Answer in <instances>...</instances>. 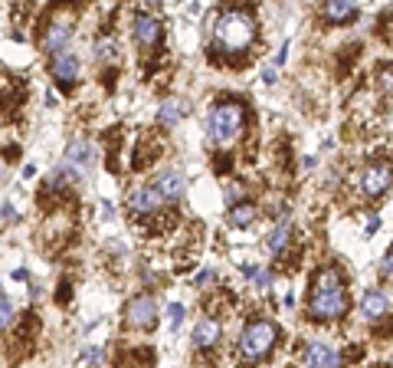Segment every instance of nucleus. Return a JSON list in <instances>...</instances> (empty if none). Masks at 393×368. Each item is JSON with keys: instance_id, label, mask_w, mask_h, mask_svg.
Masks as SVG:
<instances>
[{"instance_id": "nucleus-17", "label": "nucleus", "mask_w": 393, "mask_h": 368, "mask_svg": "<svg viewBox=\"0 0 393 368\" xmlns=\"http://www.w3.org/2000/svg\"><path fill=\"white\" fill-rule=\"evenodd\" d=\"M256 204H233V211H230V224L233 227H253L256 224Z\"/></svg>"}, {"instance_id": "nucleus-30", "label": "nucleus", "mask_w": 393, "mask_h": 368, "mask_svg": "<svg viewBox=\"0 0 393 368\" xmlns=\"http://www.w3.org/2000/svg\"><path fill=\"white\" fill-rule=\"evenodd\" d=\"M259 286H262V290H269V283H272V273H259Z\"/></svg>"}, {"instance_id": "nucleus-19", "label": "nucleus", "mask_w": 393, "mask_h": 368, "mask_svg": "<svg viewBox=\"0 0 393 368\" xmlns=\"http://www.w3.org/2000/svg\"><path fill=\"white\" fill-rule=\"evenodd\" d=\"M158 119H161V125H164V128H174L181 119H184V105H181V102H164V105H161V112H158Z\"/></svg>"}, {"instance_id": "nucleus-1", "label": "nucleus", "mask_w": 393, "mask_h": 368, "mask_svg": "<svg viewBox=\"0 0 393 368\" xmlns=\"http://www.w3.org/2000/svg\"><path fill=\"white\" fill-rule=\"evenodd\" d=\"M344 313H347V286H344L341 273L334 267H321L311 283L308 316H311V322H334Z\"/></svg>"}, {"instance_id": "nucleus-26", "label": "nucleus", "mask_w": 393, "mask_h": 368, "mask_svg": "<svg viewBox=\"0 0 393 368\" xmlns=\"http://www.w3.org/2000/svg\"><path fill=\"white\" fill-rule=\"evenodd\" d=\"M381 82L387 92H393V69H381Z\"/></svg>"}, {"instance_id": "nucleus-27", "label": "nucleus", "mask_w": 393, "mask_h": 368, "mask_svg": "<svg viewBox=\"0 0 393 368\" xmlns=\"http://www.w3.org/2000/svg\"><path fill=\"white\" fill-rule=\"evenodd\" d=\"M13 214H17V211H13V204H3V211H0V220L7 224V220H10Z\"/></svg>"}, {"instance_id": "nucleus-20", "label": "nucleus", "mask_w": 393, "mask_h": 368, "mask_svg": "<svg viewBox=\"0 0 393 368\" xmlns=\"http://www.w3.org/2000/svg\"><path fill=\"white\" fill-rule=\"evenodd\" d=\"M95 56H98V63H115L118 60V40H111V37L95 40Z\"/></svg>"}, {"instance_id": "nucleus-13", "label": "nucleus", "mask_w": 393, "mask_h": 368, "mask_svg": "<svg viewBox=\"0 0 393 368\" xmlns=\"http://www.w3.org/2000/svg\"><path fill=\"white\" fill-rule=\"evenodd\" d=\"M223 342V326L217 322V319H200L194 329V345L196 349H203V352H210V349H217V345Z\"/></svg>"}, {"instance_id": "nucleus-24", "label": "nucleus", "mask_w": 393, "mask_h": 368, "mask_svg": "<svg viewBox=\"0 0 393 368\" xmlns=\"http://www.w3.org/2000/svg\"><path fill=\"white\" fill-rule=\"evenodd\" d=\"M239 198H243V184H230V191H226V204H239Z\"/></svg>"}, {"instance_id": "nucleus-12", "label": "nucleus", "mask_w": 393, "mask_h": 368, "mask_svg": "<svg viewBox=\"0 0 393 368\" xmlns=\"http://www.w3.org/2000/svg\"><path fill=\"white\" fill-rule=\"evenodd\" d=\"M302 362H305V365H341L344 358H341V352L328 342H308L305 352H302Z\"/></svg>"}, {"instance_id": "nucleus-21", "label": "nucleus", "mask_w": 393, "mask_h": 368, "mask_svg": "<svg viewBox=\"0 0 393 368\" xmlns=\"http://www.w3.org/2000/svg\"><path fill=\"white\" fill-rule=\"evenodd\" d=\"M13 322V306H10V299L7 296H0V332L7 329Z\"/></svg>"}, {"instance_id": "nucleus-6", "label": "nucleus", "mask_w": 393, "mask_h": 368, "mask_svg": "<svg viewBox=\"0 0 393 368\" xmlns=\"http://www.w3.org/2000/svg\"><path fill=\"white\" fill-rule=\"evenodd\" d=\"M125 319H128V326L131 329H154V322H158V303H154V296H135L128 309H125Z\"/></svg>"}, {"instance_id": "nucleus-18", "label": "nucleus", "mask_w": 393, "mask_h": 368, "mask_svg": "<svg viewBox=\"0 0 393 368\" xmlns=\"http://www.w3.org/2000/svg\"><path fill=\"white\" fill-rule=\"evenodd\" d=\"M289 237H292V227H289V220H282V224H279V227L269 234V243H266V247H269V254H272V256L285 254V247H289Z\"/></svg>"}, {"instance_id": "nucleus-11", "label": "nucleus", "mask_w": 393, "mask_h": 368, "mask_svg": "<svg viewBox=\"0 0 393 368\" xmlns=\"http://www.w3.org/2000/svg\"><path fill=\"white\" fill-rule=\"evenodd\" d=\"M49 73H53V79L60 82V86H75L79 82V56H73V53H56L53 56V63H49Z\"/></svg>"}, {"instance_id": "nucleus-14", "label": "nucleus", "mask_w": 393, "mask_h": 368, "mask_svg": "<svg viewBox=\"0 0 393 368\" xmlns=\"http://www.w3.org/2000/svg\"><path fill=\"white\" fill-rule=\"evenodd\" d=\"M321 13L328 24H351L357 17V0H325Z\"/></svg>"}, {"instance_id": "nucleus-9", "label": "nucleus", "mask_w": 393, "mask_h": 368, "mask_svg": "<svg viewBox=\"0 0 393 368\" xmlns=\"http://www.w3.org/2000/svg\"><path fill=\"white\" fill-rule=\"evenodd\" d=\"M69 40H73V17L60 13L56 20H49L46 33H43V50L46 53H62Z\"/></svg>"}, {"instance_id": "nucleus-16", "label": "nucleus", "mask_w": 393, "mask_h": 368, "mask_svg": "<svg viewBox=\"0 0 393 368\" xmlns=\"http://www.w3.org/2000/svg\"><path fill=\"white\" fill-rule=\"evenodd\" d=\"M387 309H390V303H387V292H381V290H367V292H364V299H360V313H364L370 322L383 319V316H387Z\"/></svg>"}, {"instance_id": "nucleus-8", "label": "nucleus", "mask_w": 393, "mask_h": 368, "mask_svg": "<svg viewBox=\"0 0 393 368\" xmlns=\"http://www.w3.org/2000/svg\"><path fill=\"white\" fill-rule=\"evenodd\" d=\"M131 33H135V43L141 50H154L161 40H164V26H161L158 17L151 13H138L135 24H131Z\"/></svg>"}, {"instance_id": "nucleus-7", "label": "nucleus", "mask_w": 393, "mask_h": 368, "mask_svg": "<svg viewBox=\"0 0 393 368\" xmlns=\"http://www.w3.org/2000/svg\"><path fill=\"white\" fill-rule=\"evenodd\" d=\"M393 188V168L390 165H367L364 175H360V191L364 198H383L387 191Z\"/></svg>"}, {"instance_id": "nucleus-25", "label": "nucleus", "mask_w": 393, "mask_h": 368, "mask_svg": "<svg viewBox=\"0 0 393 368\" xmlns=\"http://www.w3.org/2000/svg\"><path fill=\"white\" fill-rule=\"evenodd\" d=\"M381 277L393 279V250H390L387 256H383V263H381Z\"/></svg>"}, {"instance_id": "nucleus-10", "label": "nucleus", "mask_w": 393, "mask_h": 368, "mask_svg": "<svg viewBox=\"0 0 393 368\" xmlns=\"http://www.w3.org/2000/svg\"><path fill=\"white\" fill-rule=\"evenodd\" d=\"M66 161H69L79 175H86L89 168L95 165V148H92V141L82 139V135H75V139L66 145Z\"/></svg>"}, {"instance_id": "nucleus-3", "label": "nucleus", "mask_w": 393, "mask_h": 368, "mask_svg": "<svg viewBox=\"0 0 393 368\" xmlns=\"http://www.w3.org/2000/svg\"><path fill=\"white\" fill-rule=\"evenodd\" d=\"M246 132V109L239 102H217L207 115V135L217 148H230Z\"/></svg>"}, {"instance_id": "nucleus-4", "label": "nucleus", "mask_w": 393, "mask_h": 368, "mask_svg": "<svg viewBox=\"0 0 393 368\" xmlns=\"http://www.w3.org/2000/svg\"><path fill=\"white\" fill-rule=\"evenodd\" d=\"M275 342H279V329L269 319H256L239 335V356H243V362H262V358H269Z\"/></svg>"}, {"instance_id": "nucleus-29", "label": "nucleus", "mask_w": 393, "mask_h": 368, "mask_svg": "<svg viewBox=\"0 0 393 368\" xmlns=\"http://www.w3.org/2000/svg\"><path fill=\"white\" fill-rule=\"evenodd\" d=\"M243 273H246V279H256V277H259L256 263H246V267H243Z\"/></svg>"}, {"instance_id": "nucleus-22", "label": "nucleus", "mask_w": 393, "mask_h": 368, "mask_svg": "<svg viewBox=\"0 0 393 368\" xmlns=\"http://www.w3.org/2000/svg\"><path fill=\"white\" fill-rule=\"evenodd\" d=\"M167 316H171V329L177 332V329H181V322H184V306H181V303H171Z\"/></svg>"}, {"instance_id": "nucleus-23", "label": "nucleus", "mask_w": 393, "mask_h": 368, "mask_svg": "<svg viewBox=\"0 0 393 368\" xmlns=\"http://www.w3.org/2000/svg\"><path fill=\"white\" fill-rule=\"evenodd\" d=\"M79 362H82V365H102V362H105V356H102V352H98V349H86V352H82V358H79Z\"/></svg>"}, {"instance_id": "nucleus-2", "label": "nucleus", "mask_w": 393, "mask_h": 368, "mask_svg": "<svg viewBox=\"0 0 393 368\" xmlns=\"http://www.w3.org/2000/svg\"><path fill=\"white\" fill-rule=\"evenodd\" d=\"M213 40L217 50L226 56H243L246 50H253V43L259 40V24L253 13L246 10H223L213 24Z\"/></svg>"}, {"instance_id": "nucleus-15", "label": "nucleus", "mask_w": 393, "mask_h": 368, "mask_svg": "<svg viewBox=\"0 0 393 368\" xmlns=\"http://www.w3.org/2000/svg\"><path fill=\"white\" fill-rule=\"evenodd\" d=\"M158 191L167 204H181L184 201V178H181L177 171H164L158 178Z\"/></svg>"}, {"instance_id": "nucleus-28", "label": "nucleus", "mask_w": 393, "mask_h": 368, "mask_svg": "<svg viewBox=\"0 0 393 368\" xmlns=\"http://www.w3.org/2000/svg\"><path fill=\"white\" fill-rule=\"evenodd\" d=\"M210 279H213V270H203V273H200L194 283H196V286H203V283H210Z\"/></svg>"}, {"instance_id": "nucleus-5", "label": "nucleus", "mask_w": 393, "mask_h": 368, "mask_svg": "<svg viewBox=\"0 0 393 368\" xmlns=\"http://www.w3.org/2000/svg\"><path fill=\"white\" fill-rule=\"evenodd\" d=\"M164 198H161L158 188H147V184H141V188H131L128 191V214L135 217V224H147V220H158L161 214H164Z\"/></svg>"}]
</instances>
